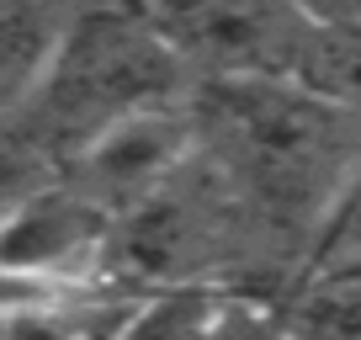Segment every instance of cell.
I'll use <instances>...</instances> for the list:
<instances>
[{
    "label": "cell",
    "instance_id": "cell-6",
    "mask_svg": "<svg viewBox=\"0 0 361 340\" xmlns=\"http://www.w3.org/2000/svg\"><path fill=\"white\" fill-rule=\"evenodd\" d=\"M85 0H0V138L48 75Z\"/></svg>",
    "mask_w": 361,
    "mask_h": 340
},
{
    "label": "cell",
    "instance_id": "cell-9",
    "mask_svg": "<svg viewBox=\"0 0 361 340\" xmlns=\"http://www.w3.org/2000/svg\"><path fill=\"white\" fill-rule=\"evenodd\" d=\"M207 340H298V335L287 329V319L271 303H260L250 293H224Z\"/></svg>",
    "mask_w": 361,
    "mask_h": 340
},
{
    "label": "cell",
    "instance_id": "cell-13",
    "mask_svg": "<svg viewBox=\"0 0 361 340\" xmlns=\"http://www.w3.org/2000/svg\"><path fill=\"white\" fill-rule=\"evenodd\" d=\"M356 308H361V298H356Z\"/></svg>",
    "mask_w": 361,
    "mask_h": 340
},
{
    "label": "cell",
    "instance_id": "cell-10",
    "mask_svg": "<svg viewBox=\"0 0 361 340\" xmlns=\"http://www.w3.org/2000/svg\"><path fill=\"white\" fill-rule=\"evenodd\" d=\"M112 335H117L112 319H102V314H75V308L0 319V340H112Z\"/></svg>",
    "mask_w": 361,
    "mask_h": 340
},
{
    "label": "cell",
    "instance_id": "cell-7",
    "mask_svg": "<svg viewBox=\"0 0 361 340\" xmlns=\"http://www.w3.org/2000/svg\"><path fill=\"white\" fill-rule=\"evenodd\" d=\"M298 293L329 298V303H356L361 298V165L335 197L329 218L319 224L303 266H298Z\"/></svg>",
    "mask_w": 361,
    "mask_h": 340
},
{
    "label": "cell",
    "instance_id": "cell-8",
    "mask_svg": "<svg viewBox=\"0 0 361 340\" xmlns=\"http://www.w3.org/2000/svg\"><path fill=\"white\" fill-rule=\"evenodd\" d=\"M228 287L218 282H176V287H149L133 298L112 340H207L213 314Z\"/></svg>",
    "mask_w": 361,
    "mask_h": 340
},
{
    "label": "cell",
    "instance_id": "cell-2",
    "mask_svg": "<svg viewBox=\"0 0 361 340\" xmlns=\"http://www.w3.org/2000/svg\"><path fill=\"white\" fill-rule=\"evenodd\" d=\"M192 91L186 64L138 0H85L6 138L59 170L123 117L186 102Z\"/></svg>",
    "mask_w": 361,
    "mask_h": 340
},
{
    "label": "cell",
    "instance_id": "cell-11",
    "mask_svg": "<svg viewBox=\"0 0 361 340\" xmlns=\"http://www.w3.org/2000/svg\"><path fill=\"white\" fill-rule=\"evenodd\" d=\"M319 16H335V22H356L361 27V0H308Z\"/></svg>",
    "mask_w": 361,
    "mask_h": 340
},
{
    "label": "cell",
    "instance_id": "cell-4",
    "mask_svg": "<svg viewBox=\"0 0 361 340\" xmlns=\"http://www.w3.org/2000/svg\"><path fill=\"white\" fill-rule=\"evenodd\" d=\"M117 213L102 207L75 176L54 170L0 218V266L54 287L106 282Z\"/></svg>",
    "mask_w": 361,
    "mask_h": 340
},
{
    "label": "cell",
    "instance_id": "cell-3",
    "mask_svg": "<svg viewBox=\"0 0 361 340\" xmlns=\"http://www.w3.org/2000/svg\"><path fill=\"white\" fill-rule=\"evenodd\" d=\"M176 59L197 85L207 80H293L324 16L308 0H149Z\"/></svg>",
    "mask_w": 361,
    "mask_h": 340
},
{
    "label": "cell",
    "instance_id": "cell-5",
    "mask_svg": "<svg viewBox=\"0 0 361 340\" xmlns=\"http://www.w3.org/2000/svg\"><path fill=\"white\" fill-rule=\"evenodd\" d=\"M197 144H202V138H197V112H192V96H186V102H165V107L123 117L117 128H106L96 144H85L59 170L75 176L102 207H112L117 218H128L144 197H154L176 170L192 165Z\"/></svg>",
    "mask_w": 361,
    "mask_h": 340
},
{
    "label": "cell",
    "instance_id": "cell-12",
    "mask_svg": "<svg viewBox=\"0 0 361 340\" xmlns=\"http://www.w3.org/2000/svg\"><path fill=\"white\" fill-rule=\"evenodd\" d=\"M138 6H149V0H138Z\"/></svg>",
    "mask_w": 361,
    "mask_h": 340
},
{
    "label": "cell",
    "instance_id": "cell-1",
    "mask_svg": "<svg viewBox=\"0 0 361 340\" xmlns=\"http://www.w3.org/2000/svg\"><path fill=\"white\" fill-rule=\"evenodd\" d=\"M192 112L202 159L298 277L319 224L361 165V112L293 80H207L192 91Z\"/></svg>",
    "mask_w": 361,
    "mask_h": 340
}]
</instances>
